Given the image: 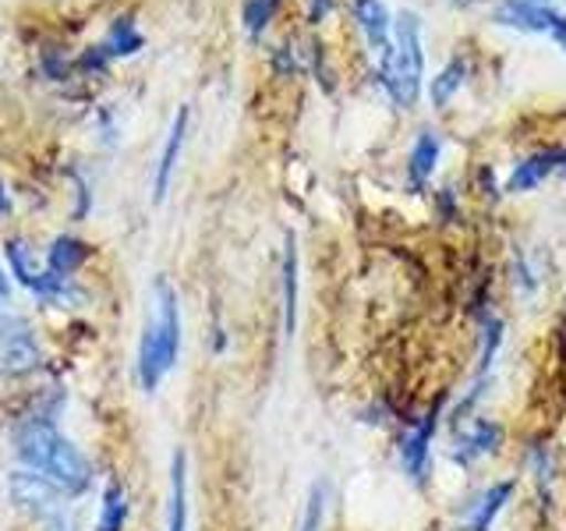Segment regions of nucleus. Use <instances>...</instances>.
<instances>
[{
    "mask_svg": "<svg viewBox=\"0 0 566 531\" xmlns=\"http://www.w3.org/2000/svg\"><path fill=\"white\" fill-rule=\"evenodd\" d=\"M14 454L25 468L50 478L64 496H82L93 486V465L50 418H25L14 433Z\"/></svg>",
    "mask_w": 566,
    "mask_h": 531,
    "instance_id": "nucleus-1",
    "label": "nucleus"
},
{
    "mask_svg": "<svg viewBox=\"0 0 566 531\" xmlns=\"http://www.w3.org/2000/svg\"><path fill=\"white\" fill-rule=\"evenodd\" d=\"M181 354V309H177V294L167 280L153 283V312L142 326L138 341V358H135V376L138 386L153 394L170 376Z\"/></svg>",
    "mask_w": 566,
    "mask_h": 531,
    "instance_id": "nucleus-2",
    "label": "nucleus"
},
{
    "mask_svg": "<svg viewBox=\"0 0 566 531\" xmlns=\"http://www.w3.org/2000/svg\"><path fill=\"white\" fill-rule=\"evenodd\" d=\"M424 79V46H421V18L415 11H400L394 22V40L379 53V82L397 106H415Z\"/></svg>",
    "mask_w": 566,
    "mask_h": 531,
    "instance_id": "nucleus-3",
    "label": "nucleus"
},
{
    "mask_svg": "<svg viewBox=\"0 0 566 531\" xmlns=\"http://www.w3.org/2000/svg\"><path fill=\"white\" fill-rule=\"evenodd\" d=\"M43 365V344L25 319H0V379L32 376Z\"/></svg>",
    "mask_w": 566,
    "mask_h": 531,
    "instance_id": "nucleus-4",
    "label": "nucleus"
},
{
    "mask_svg": "<svg viewBox=\"0 0 566 531\" xmlns=\"http://www.w3.org/2000/svg\"><path fill=\"white\" fill-rule=\"evenodd\" d=\"M61 489L50 482V478H43L40 471H32L25 465H18L11 475H8V500L29 513V518L35 521H53L61 513Z\"/></svg>",
    "mask_w": 566,
    "mask_h": 531,
    "instance_id": "nucleus-5",
    "label": "nucleus"
},
{
    "mask_svg": "<svg viewBox=\"0 0 566 531\" xmlns=\"http://www.w3.org/2000/svg\"><path fill=\"white\" fill-rule=\"evenodd\" d=\"M8 266L11 273L18 277L22 288H29L40 301H50V305H64V301L75 298V288L64 277H53L46 266H40L32 259V252L22 241H8Z\"/></svg>",
    "mask_w": 566,
    "mask_h": 531,
    "instance_id": "nucleus-6",
    "label": "nucleus"
},
{
    "mask_svg": "<svg viewBox=\"0 0 566 531\" xmlns=\"http://www.w3.org/2000/svg\"><path fill=\"white\" fill-rule=\"evenodd\" d=\"M436 429H439V412H429L418 425H411L403 436H400V468L403 475L411 478V482H424V475H429V460H432V439H436Z\"/></svg>",
    "mask_w": 566,
    "mask_h": 531,
    "instance_id": "nucleus-7",
    "label": "nucleus"
},
{
    "mask_svg": "<svg viewBox=\"0 0 566 531\" xmlns=\"http://www.w3.org/2000/svg\"><path fill=\"white\" fill-rule=\"evenodd\" d=\"M492 22L503 29H517V32H548L556 35V29L563 25V14H556L545 4H524V0H503L500 8L492 11Z\"/></svg>",
    "mask_w": 566,
    "mask_h": 531,
    "instance_id": "nucleus-8",
    "label": "nucleus"
},
{
    "mask_svg": "<svg viewBox=\"0 0 566 531\" xmlns=\"http://www.w3.org/2000/svg\"><path fill=\"white\" fill-rule=\"evenodd\" d=\"M553 174H566V146L563 149H542V153L524 156L521 164L510 170L503 191H510V195L531 191V188H538L545 177H553Z\"/></svg>",
    "mask_w": 566,
    "mask_h": 531,
    "instance_id": "nucleus-9",
    "label": "nucleus"
},
{
    "mask_svg": "<svg viewBox=\"0 0 566 531\" xmlns=\"http://www.w3.org/2000/svg\"><path fill=\"white\" fill-rule=\"evenodd\" d=\"M500 447H503V429H500V425H495L492 418H474L468 429H460L450 457L457 460V465L468 468V465H474V460L500 454Z\"/></svg>",
    "mask_w": 566,
    "mask_h": 531,
    "instance_id": "nucleus-10",
    "label": "nucleus"
},
{
    "mask_svg": "<svg viewBox=\"0 0 566 531\" xmlns=\"http://www.w3.org/2000/svg\"><path fill=\"white\" fill-rule=\"evenodd\" d=\"M513 489H517V482H513V478H503V482H492L489 489L471 496L468 507H464V518H460L464 531H492L495 518L506 510Z\"/></svg>",
    "mask_w": 566,
    "mask_h": 531,
    "instance_id": "nucleus-11",
    "label": "nucleus"
},
{
    "mask_svg": "<svg viewBox=\"0 0 566 531\" xmlns=\"http://www.w3.org/2000/svg\"><path fill=\"white\" fill-rule=\"evenodd\" d=\"M185 132H188V106L174 114V124L167 132V142H164V153H159V164H156V181H153V199L164 202L167 199V188H170V177H174V167H177V156H181V146H185Z\"/></svg>",
    "mask_w": 566,
    "mask_h": 531,
    "instance_id": "nucleus-12",
    "label": "nucleus"
},
{
    "mask_svg": "<svg viewBox=\"0 0 566 531\" xmlns=\"http://www.w3.org/2000/svg\"><path fill=\"white\" fill-rule=\"evenodd\" d=\"M439 156H442V138L439 132H421L411 146V156H407V181L415 188H424L432 181V174L439 167Z\"/></svg>",
    "mask_w": 566,
    "mask_h": 531,
    "instance_id": "nucleus-13",
    "label": "nucleus"
},
{
    "mask_svg": "<svg viewBox=\"0 0 566 531\" xmlns=\"http://www.w3.org/2000/svg\"><path fill=\"white\" fill-rule=\"evenodd\" d=\"M354 18H358V29L365 32L368 46L382 53L389 40H394V22H389L382 0H354Z\"/></svg>",
    "mask_w": 566,
    "mask_h": 531,
    "instance_id": "nucleus-14",
    "label": "nucleus"
},
{
    "mask_svg": "<svg viewBox=\"0 0 566 531\" xmlns=\"http://www.w3.org/2000/svg\"><path fill=\"white\" fill-rule=\"evenodd\" d=\"M167 531H188V454L185 450H177L170 465Z\"/></svg>",
    "mask_w": 566,
    "mask_h": 531,
    "instance_id": "nucleus-15",
    "label": "nucleus"
},
{
    "mask_svg": "<svg viewBox=\"0 0 566 531\" xmlns=\"http://www.w3.org/2000/svg\"><path fill=\"white\" fill-rule=\"evenodd\" d=\"M85 256H88V244L78 241V238H71V235H64V238H57V241L50 244V252H46V270H50L53 277L71 280V273H75L78 266L85 262Z\"/></svg>",
    "mask_w": 566,
    "mask_h": 531,
    "instance_id": "nucleus-16",
    "label": "nucleus"
},
{
    "mask_svg": "<svg viewBox=\"0 0 566 531\" xmlns=\"http://www.w3.org/2000/svg\"><path fill=\"white\" fill-rule=\"evenodd\" d=\"M294 330H297V244L291 235L287 252H283V333L294 336Z\"/></svg>",
    "mask_w": 566,
    "mask_h": 531,
    "instance_id": "nucleus-17",
    "label": "nucleus"
},
{
    "mask_svg": "<svg viewBox=\"0 0 566 531\" xmlns=\"http://www.w3.org/2000/svg\"><path fill=\"white\" fill-rule=\"evenodd\" d=\"M142 32L135 29L132 18H117V22L111 25V32H106V43H99L96 50L103 53V61H111V58H132V53L142 50Z\"/></svg>",
    "mask_w": 566,
    "mask_h": 531,
    "instance_id": "nucleus-18",
    "label": "nucleus"
},
{
    "mask_svg": "<svg viewBox=\"0 0 566 531\" xmlns=\"http://www.w3.org/2000/svg\"><path fill=\"white\" fill-rule=\"evenodd\" d=\"M124 521H128V492L120 482H106L96 531H124Z\"/></svg>",
    "mask_w": 566,
    "mask_h": 531,
    "instance_id": "nucleus-19",
    "label": "nucleus"
},
{
    "mask_svg": "<svg viewBox=\"0 0 566 531\" xmlns=\"http://www.w3.org/2000/svg\"><path fill=\"white\" fill-rule=\"evenodd\" d=\"M464 82H468V61H464V58H453V61L432 79V85H429L432 106H447V103L460 93V85H464Z\"/></svg>",
    "mask_w": 566,
    "mask_h": 531,
    "instance_id": "nucleus-20",
    "label": "nucleus"
},
{
    "mask_svg": "<svg viewBox=\"0 0 566 531\" xmlns=\"http://www.w3.org/2000/svg\"><path fill=\"white\" fill-rule=\"evenodd\" d=\"M323 521H326V486L315 482L308 489L305 513H301V528L297 531H323Z\"/></svg>",
    "mask_w": 566,
    "mask_h": 531,
    "instance_id": "nucleus-21",
    "label": "nucleus"
},
{
    "mask_svg": "<svg viewBox=\"0 0 566 531\" xmlns=\"http://www.w3.org/2000/svg\"><path fill=\"white\" fill-rule=\"evenodd\" d=\"M280 0H244V29L248 35H262L265 25L273 22Z\"/></svg>",
    "mask_w": 566,
    "mask_h": 531,
    "instance_id": "nucleus-22",
    "label": "nucleus"
},
{
    "mask_svg": "<svg viewBox=\"0 0 566 531\" xmlns=\"http://www.w3.org/2000/svg\"><path fill=\"white\" fill-rule=\"evenodd\" d=\"M333 11V0H308V22H323Z\"/></svg>",
    "mask_w": 566,
    "mask_h": 531,
    "instance_id": "nucleus-23",
    "label": "nucleus"
},
{
    "mask_svg": "<svg viewBox=\"0 0 566 531\" xmlns=\"http://www.w3.org/2000/svg\"><path fill=\"white\" fill-rule=\"evenodd\" d=\"M8 298H11V288H8V273L0 270V309L8 305Z\"/></svg>",
    "mask_w": 566,
    "mask_h": 531,
    "instance_id": "nucleus-24",
    "label": "nucleus"
},
{
    "mask_svg": "<svg viewBox=\"0 0 566 531\" xmlns=\"http://www.w3.org/2000/svg\"><path fill=\"white\" fill-rule=\"evenodd\" d=\"M11 209V202H8V188H4V181H0V212H8Z\"/></svg>",
    "mask_w": 566,
    "mask_h": 531,
    "instance_id": "nucleus-25",
    "label": "nucleus"
},
{
    "mask_svg": "<svg viewBox=\"0 0 566 531\" xmlns=\"http://www.w3.org/2000/svg\"><path fill=\"white\" fill-rule=\"evenodd\" d=\"M556 40H559V46H563V53H566V18H563V25L556 29Z\"/></svg>",
    "mask_w": 566,
    "mask_h": 531,
    "instance_id": "nucleus-26",
    "label": "nucleus"
},
{
    "mask_svg": "<svg viewBox=\"0 0 566 531\" xmlns=\"http://www.w3.org/2000/svg\"><path fill=\"white\" fill-rule=\"evenodd\" d=\"M524 4H548V0H524Z\"/></svg>",
    "mask_w": 566,
    "mask_h": 531,
    "instance_id": "nucleus-27",
    "label": "nucleus"
},
{
    "mask_svg": "<svg viewBox=\"0 0 566 531\" xmlns=\"http://www.w3.org/2000/svg\"><path fill=\"white\" fill-rule=\"evenodd\" d=\"M460 4H468V0H460Z\"/></svg>",
    "mask_w": 566,
    "mask_h": 531,
    "instance_id": "nucleus-28",
    "label": "nucleus"
}]
</instances>
